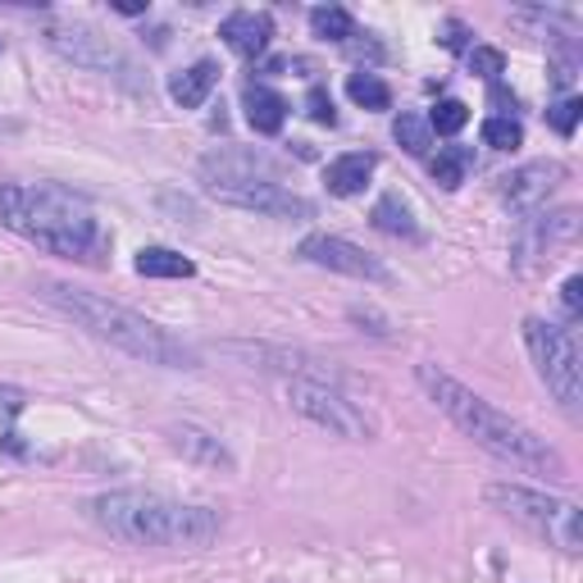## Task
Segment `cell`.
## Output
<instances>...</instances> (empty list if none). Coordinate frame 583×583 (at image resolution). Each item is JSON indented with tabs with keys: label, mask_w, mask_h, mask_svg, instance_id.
I'll return each mask as SVG.
<instances>
[{
	"label": "cell",
	"mask_w": 583,
	"mask_h": 583,
	"mask_svg": "<svg viewBox=\"0 0 583 583\" xmlns=\"http://www.w3.org/2000/svg\"><path fill=\"white\" fill-rule=\"evenodd\" d=\"M420 388L429 392V401L447 415L461 433H469L478 447H488L493 456L520 465V469H533V474H547V478H565V461L557 447H547V438H538L533 429H525L520 420H510L506 410L488 406L478 392H469L465 384H456L452 374H442L438 365H420L415 369Z\"/></svg>",
	"instance_id": "6da1fadb"
},
{
	"label": "cell",
	"mask_w": 583,
	"mask_h": 583,
	"mask_svg": "<svg viewBox=\"0 0 583 583\" xmlns=\"http://www.w3.org/2000/svg\"><path fill=\"white\" fill-rule=\"evenodd\" d=\"M87 516L110 538L142 547H205L219 538V516L210 506H187L164 493H106L87 501Z\"/></svg>",
	"instance_id": "7a4b0ae2"
},
{
	"label": "cell",
	"mask_w": 583,
	"mask_h": 583,
	"mask_svg": "<svg viewBox=\"0 0 583 583\" xmlns=\"http://www.w3.org/2000/svg\"><path fill=\"white\" fill-rule=\"evenodd\" d=\"M0 224L23 233L28 242L74 256V260H96V251L106 247V233H100L91 205L64 187L0 183Z\"/></svg>",
	"instance_id": "3957f363"
},
{
	"label": "cell",
	"mask_w": 583,
	"mask_h": 583,
	"mask_svg": "<svg viewBox=\"0 0 583 583\" xmlns=\"http://www.w3.org/2000/svg\"><path fill=\"white\" fill-rule=\"evenodd\" d=\"M42 296L51 305H60L68 320H78L91 337L128 352L132 360L164 365V369H196L201 365V356L187 347V342H179L174 333H164L160 324H151L142 315L123 311V305H110V301H100L91 292H78V288H68V283H42Z\"/></svg>",
	"instance_id": "277c9868"
},
{
	"label": "cell",
	"mask_w": 583,
	"mask_h": 583,
	"mask_svg": "<svg viewBox=\"0 0 583 583\" xmlns=\"http://www.w3.org/2000/svg\"><path fill=\"white\" fill-rule=\"evenodd\" d=\"M488 506H497L506 520L525 525L529 533L557 542L561 552H583V510L574 501H557L547 493H533V488H510V484H493L488 493Z\"/></svg>",
	"instance_id": "5b68a950"
},
{
	"label": "cell",
	"mask_w": 583,
	"mask_h": 583,
	"mask_svg": "<svg viewBox=\"0 0 583 583\" xmlns=\"http://www.w3.org/2000/svg\"><path fill=\"white\" fill-rule=\"evenodd\" d=\"M525 342H529V356L542 374V384L552 388V397L561 401V410L579 415V401H583V379H579V347L574 337L557 324H542V320H525Z\"/></svg>",
	"instance_id": "8992f818"
},
{
	"label": "cell",
	"mask_w": 583,
	"mask_h": 583,
	"mask_svg": "<svg viewBox=\"0 0 583 583\" xmlns=\"http://www.w3.org/2000/svg\"><path fill=\"white\" fill-rule=\"evenodd\" d=\"M292 406L301 410L305 420H315L320 429L337 433V438H374V420L365 415V410L356 401H347L337 388L328 384H315V379H296L292 384Z\"/></svg>",
	"instance_id": "52a82bcc"
},
{
	"label": "cell",
	"mask_w": 583,
	"mask_h": 583,
	"mask_svg": "<svg viewBox=\"0 0 583 583\" xmlns=\"http://www.w3.org/2000/svg\"><path fill=\"white\" fill-rule=\"evenodd\" d=\"M205 192L219 196L224 205H237V210H256V215H273V219H311L315 215V205L288 192L279 179H242V183H219Z\"/></svg>",
	"instance_id": "ba28073f"
},
{
	"label": "cell",
	"mask_w": 583,
	"mask_h": 583,
	"mask_svg": "<svg viewBox=\"0 0 583 583\" xmlns=\"http://www.w3.org/2000/svg\"><path fill=\"white\" fill-rule=\"evenodd\" d=\"M296 256H301V260H311V264H320V269L352 273V279H369V283H388V279H392V273H388L379 260H374V256H365L356 242H347V237L315 233V237H305Z\"/></svg>",
	"instance_id": "9c48e42d"
},
{
	"label": "cell",
	"mask_w": 583,
	"mask_h": 583,
	"mask_svg": "<svg viewBox=\"0 0 583 583\" xmlns=\"http://www.w3.org/2000/svg\"><path fill=\"white\" fill-rule=\"evenodd\" d=\"M561 179H565L561 164H525V169H516V174L501 179V201L510 205V210L529 215V210H538V205L557 192Z\"/></svg>",
	"instance_id": "30bf717a"
},
{
	"label": "cell",
	"mask_w": 583,
	"mask_h": 583,
	"mask_svg": "<svg viewBox=\"0 0 583 583\" xmlns=\"http://www.w3.org/2000/svg\"><path fill=\"white\" fill-rule=\"evenodd\" d=\"M219 37L228 42V51H237L242 60H260L269 51V37H273V19L269 14H256V10H237L219 23Z\"/></svg>",
	"instance_id": "8fae6325"
},
{
	"label": "cell",
	"mask_w": 583,
	"mask_h": 583,
	"mask_svg": "<svg viewBox=\"0 0 583 583\" xmlns=\"http://www.w3.org/2000/svg\"><path fill=\"white\" fill-rule=\"evenodd\" d=\"M242 110H247V123H251L260 137L283 132V123H288V100H283L279 91L260 87V83H247V87H242Z\"/></svg>",
	"instance_id": "7c38bea8"
},
{
	"label": "cell",
	"mask_w": 583,
	"mask_h": 583,
	"mask_svg": "<svg viewBox=\"0 0 583 583\" xmlns=\"http://www.w3.org/2000/svg\"><path fill=\"white\" fill-rule=\"evenodd\" d=\"M51 46L74 55L78 64H123L119 51H106V37L91 28H51Z\"/></svg>",
	"instance_id": "4fadbf2b"
},
{
	"label": "cell",
	"mask_w": 583,
	"mask_h": 583,
	"mask_svg": "<svg viewBox=\"0 0 583 583\" xmlns=\"http://www.w3.org/2000/svg\"><path fill=\"white\" fill-rule=\"evenodd\" d=\"M374 169H379V155L356 151V155L333 160V164L324 169V183H328L333 196H356V192H365V183H369Z\"/></svg>",
	"instance_id": "5bb4252c"
},
{
	"label": "cell",
	"mask_w": 583,
	"mask_h": 583,
	"mask_svg": "<svg viewBox=\"0 0 583 583\" xmlns=\"http://www.w3.org/2000/svg\"><path fill=\"white\" fill-rule=\"evenodd\" d=\"M215 83H219V64H215V60H201V64L183 68V74L169 83V96H174L183 110H196L201 100L215 91Z\"/></svg>",
	"instance_id": "9a60e30c"
},
{
	"label": "cell",
	"mask_w": 583,
	"mask_h": 583,
	"mask_svg": "<svg viewBox=\"0 0 583 583\" xmlns=\"http://www.w3.org/2000/svg\"><path fill=\"white\" fill-rule=\"evenodd\" d=\"M137 273H147V279H192L196 264L169 247H142L137 251Z\"/></svg>",
	"instance_id": "2e32d148"
},
{
	"label": "cell",
	"mask_w": 583,
	"mask_h": 583,
	"mask_svg": "<svg viewBox=\"0 0 583 583\" xmlns=\"http://www.w3.org/2000/svg\"><path fill=\"white\" fill-rule=\"evenodd\" d=\"M469 169H474V151H469V147H442L438 160L429 164V174H433L438 187L456 192V187L469 179Z\"/></svg>",
	"instance_id": "e0dca14e"
},
{
	"label": "cell",
	"mask_w": 583,
	"mask_h": 583,
	"mask_svg": "<svg viewBox=\"0 0 583 583\" xmlns=\"http://www.w3.org/2000/svg\"><path fill=\"white\" fill-rule=\"evenodd\" d=\"M374 228L379 233H392V237H420V228H415V219H410V205L401 201V196H384L379 205H374Z\"/></svg>",
	"instance_id": "ac0fdd59"
},
{
	"label": "cell",
	"mask_w": 583,
	"mask_h": 583,
	"mask_svg": "<svg viewBox=\"0 0 583 583\" xmlns=\"http://www.w3.org/2000/svg\"><path fill=\"white\" fill-rule=\"evenodd\" d=\"M311 32L320 42H352L356 19L347 10H337V6H320V10H311Z\"/></svg>",
	"instance_id": "d6986e66"
},
{
	"label": "cell",
	"mask_w": 583,
	"mask_h": 583,
	"mask_svg": "<svg viewBox=\"0 0 583 583\" xmlns=\"http://www.w3.org/2000/svg\"><path fill=\"white\" fill-rule=\"evenodd\" d=\"M347 96L356 100V106H365V110H388L392 106V91H388V83L379 74H352L347 78Z\"/></svg>",
	"instance_id": "ffe728a7"
},
{
	"label": "cell",
	"mask_w": 583,
	"mask_h": 583,
	"mask_svg": "<svg viewBox=\"0 0 583 583\" xmlns=\"http://www.w3.org/2000/svg\"><path fill=\"white\" fill-rule=\"evenodd\" d=\"M392 137L406 147V155H429V147H433V132H429V123L420 115H397Z\"/></svg>",
	"instance_id": "44dd1931"
},
{
	"label": "cell",
	"mask_w": 583,
	"mask_h": 583,
	"mask_svg": "<svg viewBox=\"0 0 583 583\" xmlns=\"http://www.w3.org/2000/svg\"><path fill=\"white\" fill-rule=\"evenodd\" d=\"M484 142H488L493 151H520L525 128H520V119H510V115H493V119L484 123Z\"/></svg>",
	"instance_id": "7402d4cb"
},
{
	"label": "cell",
	"mask_w": 583,
	"mask_h": 583,
	"mask_svg": "<svg viewBox=\"0 0 583 583\" xmlns=\"http://www.w3.org/2000/svg\"><path fill=\"white\" fill-rule=\"evenodd\" d=\"M424 123H429V132L452 137V132H461V128L469 123V106H465V100H438Z\"/></svg>",
	"instance_id": "603a6c76"
},
{
	"label": "cell",
	"mask_w": 583,
	"mask_h": 583,
	"mask_svg": "<svg viewBox=\"0 0 583 583\" xmlns=\"http://www.w3.org/2000/svg\"><path fill=\"white\" fill-rule=\"evenodd\" d=\"M465 64H469V74H474V78H484V83H497V78L506 74V55L493 51V46H474V51H465Z\"/></svg>",
	"instance_id": "cb8c5ba5"
},
{
	"label": "cell",
	"mask_w": 583,
	"mask_h": 583,
	"mask_svg": "<svg viewBox=\"0 0 583 583\" xmlns=\"http://www.w3.org/2000/svg\"><path fill=\"white\" fill-rule=\"evenodd\" d=\"M579 119H583V100L579 96H565V100H557V106L547 110V123H552L561 137H574Z\"/></svg>",
	"instance_id": "d4e9b609"
},
{
	"label": "cell",
	"mask_w": 583,
	"mask_h": 583,
	"mask_svg": "<svg viewBox=\"0 0 583 583\" xmlns=\"http://www.w3.org/2000/svg\"><path fill=\"white\" fill-rule=\"evenodd\" d=\"M305 110H311V119H315V123H324V128H333V123H337L333 96H328L324 87H311V96H305Z\"/></svg>",
	"instance_id": "484cf974"
},
{
	"label": "cell",
	"mask_w": 583,
	"mask_h": 583,
	"mask_svg": "<svg viewBox=\"0 0 583 583\" xmlns=\"http://www.w3.org/2000/svg\"><path fill=\"white\" fill-rule=\"evenodd\" d=\"M442 46H447V51H465L469 46V28L461 19H447V23H442Z\"/></svg>",
	"instance_id": "4316f807"
},
{
	"label": "cell",
	"mask_w": 583,
	"mask_h": 583,
	"mask_svg": "<svg viewBox=\"0 0 583 583\" xmlns=\"http://www.w3.org/2000/svg\"><path fill=\"white\" fill-rule=\"evenodd\" d=\"M561 301H565V311H570V315H579V311H583V279H579V273H574V279H565Z\"/></svg>",
	"instance_id": "83f0119b"
},
{
	"label": "cell",
	"mask_w": 583,
	"mask_h": 583,
	"mask_svg": "<svg viewBox=\"0 0 583 583\" xmlns=\"http://www.w3.org/2000/svg\"><path fill=\"white\" fill-rule=\"evenodd\" d=\"M23 410V392L19 388H0V415H19Z\"/></svg>",
	"instance_id": "f1b7e54d"
},
{
	"label": "cell",
	"mask_w": 583,
	"mask_h": 583,
	"mask_svg": "<svg viewBox=\"0 0 583 583\" xmlns=\"http://www.w3.org/2000/svg\"><path fill=\"white\" fill-rule=\"evenodd\" d=\"M119 14H147V0H119Z\"/></svg>",
	"instance_id": "f546056e"
}]
</instances>
